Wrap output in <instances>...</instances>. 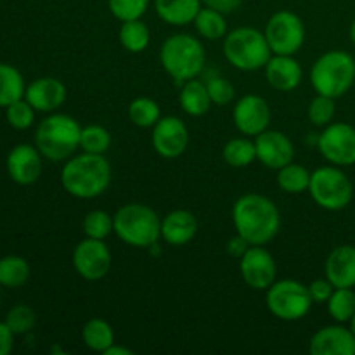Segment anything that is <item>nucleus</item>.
Instances as JSON below:
<instances>
[{"instance_id": "1", "label": "nucleus", "mask_w": 355, "mask_h": 355, "mask_svg": "<svg viewBox=\"0 0 355 355\" xmlns=\"http://www.w3.org/2000/svg\"><path fill=\"white\" fill-rule=\"evenodd\" d=\"M232 224L248 245H267L279 232V208L263 194H243L232 207Z\"/></svg>"}, {"instance_id": "2", "label": "nucleus", "mask_w": 355, "mask_h": 355, "mask_svg": "<svg viewBox=\"0 0 355 355\" xmlns=\"http://www.w3.org/2000/svg\"><path fill=\"white\" fill-rule=\"evenodd\" d=\"M111 165L104 155L80 153L68 158L61 170V186L69 196L94 200L110 189Z\"/></svg>"}, {"instance_id": "3", "label": "nucleus", "mask_w": 355, "mask_h": 355, "mask_svg": "<svg viewBox=\"0 0 355 355\" xmlns=\"http://www.w3.org/2000/svg\"><path fill=\"white\" fill-rule=\"evenodd\" d=\"M82 125L64 113H51L35 130V146L49 162H66L80 149Z\"/></svg>"}, {"instance_id": "4", "label": "nucleus", "mask_w": 355, "mask_h": 355, "mask_svg": "<svg viewBox=\"0 0 355 355\" xmlns=\"http://www.w3.org/2000/svg\"><path fill=\"white\" fill-rule=\"evenodd\" d=\"M114 234L132 248H153L162 239V218L151 207L127 203L113 215Z\"/></svg>"}, {"instance_id": "5", "label": "nucleus", "mask_w": 355, "mask_h": 355, "mask_svg": "<svg viewBox=\"0 0 355 355\" xmlns=\"http://www.w3.org/2000/svg\"><path fill=\"white\" fill-rule=\"evenodd\" d=\"M162 68L175 82L198 78L207 64V52L200 38L189 33H175L163 42L159 49Z\"/></svg>"}, {"instance_id": "6", "label": "nucleus", "mask_w": 355, "mask_h": 355, "mask_svg": "<svg viewBox=\"0 0 355 355\" xmlns=\"http://www.w3.org/2000/svg\"><path fill=\"white\" fill-rule=\"evenodd\" d=\"M311 85L315 94L338 97L345 96L355 82V59L345 51H328L319 55L311 68Z\"/></svg>"}, {"instance_id": "7", "label": "nucleus", "mask_w": 355, "mask_h": 355, "mask_svg": "<svg viewBox=\"0 0 355 355\" xmlns=\"http://www.w3.org/2000/svg\"><path fill=\"white\" fill-rule=\"evenodd\" d=\"M224 55L239 71H259L272 58L266 33L253 26H239L224 37Z\"/></svg>"}, {"instance_id": "8", "label": "nucleus", "mask_w": 355, "mask_h": 355, "mask_svg": "<svg viewBox=\"0 0 355 355\" xmlns=\"http://www.w3.org/2000/svg\"><path fill=\"white\" fill-rule=\"evenodd\" d=\"M309 194L318 207L328 211H340L352 201L354 184L342 166H319L311 173Z\"/></svg>"}, {"instance_id": "9", "label": "nucleus", "mask_w": 355, "mask_h": 355, "mask_svg": "<svg viewBox=\"0 0 355 355\" xmlns=\"http://www.w3.org/2000/svg\"><path fill=\"white\" fill-rule=\"evenodd\" d=\"M266 304L270 314L279 321H300L311 312L312 302L309 286L297 279L274 281L266 290Z\"/></svg>"}, {"instance_id": "10", "label": "nucleus", "mask_w": 355, "mask_h": 355, "mask_svg": "<svg viewBox=\"0 0 355 355\" xmlns=\"http://www.w3.org/2000/svg\"><path fill=\"white\" fill-rule=\"evenodd\" d=\"M272 54L295 55L305 44V24L293 10H277L263 30Z\"/></svg>"}, {"instance_id": "11", "label": "nucleus", "mask_w": 355, "mask_h": 355, "mask_svg": "<svg viewBox=\"0 0 355 355\" xmlns=\"http://www.w3.org/2000/svg\"><path fill=\"white\" fill-rule=\"evenodd\" d=\"M318 149L329 165H355V127L343 121H331L318 137Z\"/></svg>"}, {"instance_id": "12", "label": "nucleus", "mask_w": 355, "mask_h": 355, "mask_svg": "<svg viewBox=\"0 0 355 355\" xmlns=\"http://www.w3.org/2000/svg\"><path fill=\"white\" fill-rule=\"evenodd\" d=\"M113 266L111 250L103 239L85 238L73 250V267L85 281H101Z\"/></svg>"}, {"instance_id": "13", "label": "nucleus", "mask_w": 355, "mask_h": 355, "mask_svg": "<svg viewBox=\"0 0 355 355\" xmlns=\"http://www.w3.org/2000/svg\"><path fill=\"white\" fill-rule=\"evenodd\" d=\"M239 272L246 286L266 291L277 279V263L263 245H250L239 259Z\"/></svg>"}, {"instance_id": "14", "label": "nucleus", "mask_w": 355, "mask_h": 355, "mask_svg": "<svg viewBox=\"0 0 355 355\" xmlns=\"http://www.w3.org/2000/svg\"><path fill=\"white\" fill-rule=\"evenodd\" d=\"M270 106L262 96L246 94L236 101L232 107V123L238 132L246 137H253L267 130L270 125Z\"/></svg>"}, {"instance_id": "15", "label": "nucleus", "mask_w": 355, "mask_h": 355, "mask_svg": "<svg viewBox=\"0 0 355 355\" xmlns=\"http://www.w3.org/2000/svg\"><path fill=\"white\" fill-rule=\"evenodd\" d=\"M189 128L179 116H173V114L162 116L158 123L153 127V148L162 158L173 159L182 156L189 146Z\"/></svg>"}, {"instance_id": "16", "label": "nucleus", "mask_w": 355, "mask_h": 355, "mask_svg": "<svg viewBox=\"0 0 355 355\" xmlns=\"http://www.w3.org/2000/svg\"><path fill=\"white\" fill-rule=\"evenodd\" d=\"M44 156L37 146L17 144L9 151L6 159L7 173L12 182L19 186H31L37 182L44 170Z\"/></svg>"}, {"instance_id": "17", "label": "nucleus", "mask_w": 355, "mask_h": 355, "mask_svg": "<svg viewBox=\"0 0 355 355\" xmlns=\"http://www.w3.org/2000/svg\"><path fill=\"white\" fill-rule=\"evenodd\" d=\"M257 159L270 170H279L295 159V146L281 130H263L255 137Z\"/></svg>"}, {"instance_id": "18", "label": "nucleus", "mask_w": 355, "mask_h": 355, "mask_svg": "<svg viewBox=\"0 0 355 355\" xmlns=\"http://www.w3.org/2000/svg\"><path fill=\"white\" fill-rule=\"evenodd\" d=\"M312 355H355V336L343 324L324 326L312 335L309 342Z\"/></svg>"}, {"instance_id": "19", "label": "nucleus", "mask_w": 355, "mask_h": 355, "mask_svg": "<svg viewBox=\"0 0 355 355\" xmlns=\"http://www.w3.org/2000/svg\"><path fill=\"white\" fill-rule=\"evenodd\" d=\"M68 97V89L64 83L54 76H42L33 80L30 85H26L24 99L35 107V111L40 113H55Z\"/></svg>"}, {"instance_id": "20", "label": "nucleus", "mask_w": 355, "mask_h": 355, "mask_svg": "<svg viewBox=\"0 0 355 355\" xmlns=\"http://www.w3.org/2000/svg\"><path fill=\"white\" fill-rule=\"evenodd\" d=\"M269 85L277 92H293L304 78V69L295 55L272 54L263 68Z\"/></svg>"}, {"instance_id": "21", "label": "nucleus", "mask_w": 355, "mask_h": 355, "mask_svg": "<svg viewBox=\"0 0 355 355\" xmlns=\"http://www.w3.org/2000/svg\"><path fill=\"white\" fill-rule=\"evenodd\" d=\"M324 276L335 288H355V246L333 248L324 262Z\"/></svg>"}, {"instance_id": "22", "label": "nucleus", "mask_w": 355, "mask_h": 355, "mask_svg": "<svg viewBox=\"0 0 355 355\" xmlns=\"http://www.w3.org/2000/svg\"><path fill=\"white\" fill-rule=\"evenodd\" d=\"M198 220L189 210H173L162 218V239L170 246H184L194 239Z\"/></svg>"}, {"instance_id": "23", "label": "nucleus", "mask_w": 355, "mask_h": 355, "mask_svg": "<svg viewBox=\"0 0 355 355\" xmlns=\"http://www.w3.org/2000/svg\"><path fill=\"white\" fill-rule=\"evenodd\" d=\"M201 7V0H155L156 14L170 26H187L194 23Z\"/></svg>"}, {"instance_id": "24", "label": "nucleus", "mask_w": 355, "mask_h": 355, "mask_svg": "<svg viewBox=\"0 0 355 355\" xmlns=\"http://www.w3.org/2000/svg\"><path fill=\"white\" fill-rule=\"evenodd\" d=\"M179 104L184 113L193 118L203 116L214 106L207 83L198 78L187 80L182 83V89L179 92Z\"/></svg>"}, {"instance_id": "25", "label": "nucleus", "mask_w": 355, "mask_h": 355, "mask_svg": "<svg viewBox=\"0 0 355 355\" xmlns=\"http://www.w3.org/2000/svg\"><path fill=\"white\" fill-rule=\"evenodd\" d=\"M82 342L92 352L104 354L114 343L113 326L101 318L89 319L82 328Z\"/></svg>"}, {"instance_id": "26", "label": "nucleus", "mask_w": 355, "mask_h": 355, "mask_svg": "<svg viewBox=\"0 0 355 355\" xmlns=\"http://www.w3.org/2000/svg\"><path fill=\"white\" fill-rule=\"evenodd\" d=\"M222 158L232 168H245V166H250L257 159L255 139L246 137V135L231 139L222 148Z\"/></svg>"}, {"instance_id": "27", "label": "nucleus", "mask_w": 355, "mask_h": 355, "mask_svg": "<svg viewBox=\"0 0 355 355\" xmlns=\"http://www.w3.org/2000/svg\"><path fill=\"white\" fill-rule=\"evenodd\" d=\"M24 92H26V83L19 69L14 68L12 64L0 62V107H7L23 99Z\"/></svg>"}, {"instance_id": "28", "label": "nucleus", "mask_w": 355, "mask_h": 355, "mask_svg": "<svg viewBox=\"0 0 355 355\" xmlns=\"http://www.w3.org/2000/svg\"><path fill=\"white\" fill-rule=\"evenodd\" d=\"M193 24L196 28V33L208 42L220 40V38H224L227 35L225 14H222L220 10L211 9V7H201Z\"/></svg>"}, {"instance_id": "29", "label": "nucleus", "mask_w": 355, "mask_h": 355, "mask_svg": "<svg viewBox=\"0 0 355 355\" xmlns=\"http://www.w3.org/2000/svg\"><path fill=\"white\" fill-rule=\"evenodd\" d=\"M118 38L125 51L139 54V52H144L151 44V30L148 24L142 23V19L125 21L118 31Z\"/></svg>"}, {"instance_id": "30", "label": "nucleus", "mask_w": 355, "mask_h": 355, "mask_svg": "<svg viewBox=\"0 0 355 355\" xmlns=\"http://www.w3.org/2000/svg\"><path fill=\"white\" fill-rule=\"evenodd\" d=\"M30 263L19 255H6L0 259V286L21 288L30 279Z\"/></svg>"}, {"instance_id": "31", "label": "nucleus", "mask_w": 355, "mask_h": 355, "mask_svg": "<svg viewBox=\"0 0 355 355\" xmlns=\"http://www.w3.org/2000/svg\"><path fill=\"white\" fill-rule=\"evenodd\" d=\"M311 173L304 165H298V163H288L283 168L277 170V186L281 187V191L288 194H302L305 191H309L311 186Z\"/></svg>"}, {"instance_id": "32", "label": "nucleus", "mask_w": 355, "mask_h": 355, "mask_svg": "<svg viewBox=\"0 0 355 355\" xmlns=\"http://www.w3.org/2000/svg\"><path fill=\"white\" fill-rule=\"evenodd\" d=\"M162 118V107L151 97H137L128 104V120L139 128H153Z\"/></svg>"}, {"instance_id": "33", "label": "nucleus", "mask_w": 355, "mask_h": 355, "mask_svg": "<svg viewBox=\"0 0 355 355\" xmlns=\"http://www.w3.org/2000/svg\"><path fill=\"white\" fill-rule=\"evenodd\" d=\"M329 318L335 322L345 324L355 314V291L354 288H335L328 300Z\"/></svg>"}, {"instance_id": "34", "label": "nucleus", "mask_w": 355, "mask_h": 355, "mask_svg": "<svg viewBox=\"0 0 355 355\" xmlns=\"http://www.w3.org/2000/svg\"><path fill=\"white\" fill-rule=\"evenodd\" d=\"M111 148V134L103 125H87L82 127L80 135V149L83 153H92V155H106Z\"/></svg>"}, {"instance_id": "35", "label": "nucleus", "mask_w": 355, "mask_h": 355, "mask_svg": "<svg viewBox=\"0 0 355 355\" xmlns=\"http://www.w3.org/2000/svg\"><path fill=\"white\" fill-rule=\"evenodd\" d=\"M82 229L85 238L103 239V241H106V238H110L114 232L113 215H110L104 210H90L83 217Z\"/></svg>"}, {"instance_id": "36", "label": "nucleus", "mask_w": 355, "mask_h": 355, "mask_svg": "<svg viewBox=\"0 0 355 355\" xmlns=\"http://www.w3.org/2000/svg\"><path fill=\"white\" fill-rule=\"evenodd\" d=\"M336 99L322 94H315L314 99L309 103L307 107V116L314 127H326L333 121L336 114Z\"/></svg>"}, {"instance_id": "37", "label": "nucleus", "mask_w": 355, "mask_h": 355, "mask_svg": "<svg viewBox=\"0 0 355 355\" xmlns=\"http://www.w3.org/2000/svg\"><path fill=\"white\" fill-rule=\"evenodd\" d=\"M151 0H107V9L120 23L142 19Z\"/></svg>"}, {"instance_id": "38", "label": "nucleus", "mask_w": 355, "mask_h": 355, "mask_svg": "<svg viewBox=\"0 0 355 355\" xmlns=\"http://www.w3.org/2000/svg\"><path fill=\"white\" fill-rule=\"evenodd\" d=\"M35 322H37L35 311L23 304L14 305L6 315V324L9 326V329L14 335H26V333H30L35 328Z\"/></svg>"}, {"instance_id": "39", "label": "nucleus", "mask_w": 355, "mask_h": 355, "mask_svg": "<svg viewBox=\"0 0 355 355\" xmlns=\"http://www.w3.org/2000/svg\"><path fill=\"white\" fill-rule=\"evenodd\" d=\"M35 107L24 97L6 107L7 123L16 130H28L35 123Z\"/></svg>"}, {"instance_id": "40", "label": "nucleus", "mask_w": 355, "mask_h": 355, "mask_svg": "<svg viewBox=\"0 0 355 355\" xmlns=\"http://www.w3.org/2000/svg\"><path fill=\"white\" fill-rule=\"evenodd\" d=\"M208 94H210V99L215 106H227L234 101L236 89L227 78H222V76H214L207 82Z\"/></svg>"}, {"instance_id": "41", "label": "nucleus", "mask_w": 355, "mask_h": 355, "mask_svg": "<svg viewBox=\"0 0 355 355\" xmlns=\"http://www.w3.org/2000/svg\"><path fill=\"white\" fill-rule=\"evenodd\" d=\"M335 291V286L331 284V281L328 277H322V279H314L309 284V293L314 304H328L329 297Z\"/></svg>"}, {"instance_id": "42", "label": "nucleus", "mask_w": 355, "mask_h": 355, "mask_svg": "<svg viewBox=\"0 0 355 355\" xmlns=\"http://www.w3.org/2000/svg\"><path fill=\"white\" fill-rule=\"evenodd\" d=\"M203 6L211 7L215 10H220L222 14H231L241 6V0H201Z\"/></svg>"}, {"instance_id": "43", "label": "nucleus", "mask_w": 355, "mask_h": 355, "mask_svg": "<svg viewBox=\"0 0 355 355\" xmlns=\"http://www.w3.org/2000/svg\"><path fill=\"white\" fill-rule=\"evenodd\" d=\"M14 333L10 331L6 321L0 322V355H9L14 347Z\"/></svg>"}, {"instance_id": "44", "label": "nucleus", "mask_w": 355, "mask_h": 355, "mask_svg": "<svg viewBox=\"0 0 355 355\" xmlns=\"http://www.w3.org/2000/svg\"><path fill=\"white\" fill-rule=\"evenodd\" d=\"M248 241H245V239L241 238L239 234H236V238L229 239L227 243V253L231 257H234V259H241L243 253L248 250Z\"/></svg>"}, {"instance_id": "45", "label": "nucleus", "mask_w": 355, "mask_h": 355, "mask_svg": "<svg viewBox=\"0 0 355 355\" xmlns=\"http://www.w3.org/2000/svg\"><path fill=\"white\" fill-rule=\"evenodd\" d=\"M103 355H134V350L123 345H116V342H114Z\"/></svg>"}, {"instance_id": "46", "label": "nucleus", "mask_w": 355, "mask_h": 355, "mask_svg": "<svg viewBox=\"0 0 355 355\" xmlns=\"http://www.w3.org/2000/svg\"><path fill=\"white\" fill-rule=\"evenodd\" d=\"M349 35H350V40H352V44L355 45V19L352 21V24H350Z\"/></svg>"}, {"instance_id": "47", "label": "nucleus", "mask_w": 355, "mask_h": 355, "mask_svg": "<svg viewBox=\"0 0 355 355\" xmlns=\"http://www.w3.org/2000/svg\"><path fill=\"white\" fill-rule=\"evenodd\" d=\"M350 329H352V333H354V336H355V314H354V318L350 319V326H349Z\"/></svg>"}]
</instances>
